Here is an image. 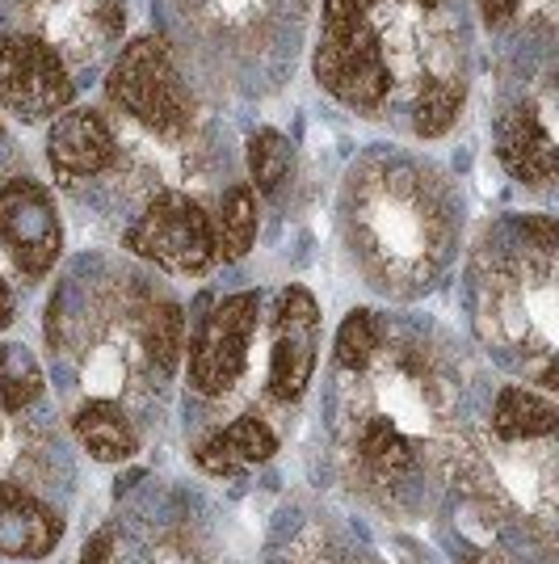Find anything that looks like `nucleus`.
Here are the masks:
<instances>
[{"mask_svg": "<svg viewBox=\"0 0 559 564\" xmlns=\"http://www.w3.org/2000/svg\"><path fill=\"white\" fill-rule=\"evenodd\" d=\"M59 540H64L59 514L51 506H43L39 497H30L25 489L0 480V556L43 561L47 552H55Z\"/></svg>", "mask_w": 559, "mask_h": 564, "instance_id": "nucleus-9", "label": "nucleus"}, {"mask_svg": "<svg viewBox=\"0 0 559 564\" xmlns=\"http://www.w3.org/2000/svg\"><path fill=\"white\" fill-rule=\"evenodd\" d=\"M256 240V194L249 182H240L223 194L219 203V219H215V245H219V258L240 261Z\"/></svg>", "mask_w": 559, "mask_h": 564, "instance_id": "nucleus-15", "label": "nucleus"}, {"mask_svg": "<svg viewBox=\"0 0 559 564\" xmlns=\"http://www.w3.org/2000/svg\"><path fill=\"white\" fill-rule=\"evenodd\" d=\"M72 430L76 438L85 443V451L101 459V464H118V459H131L140 451V438L127 422V413L118 409L114 400H89L76 409L72 417Z\"/></svg>", "mask_w": 559, "mask_h": 564, "instance_id": "nucleus-12", "label": "nucleus"}, {"mask_svg": "<svg viewBox=\"0 0 559 564\" xmlns=\"http://www.w3.org/2000/svg\"><path fill=\"white\" fill-rule=\"evenodd\" d=\"M353 451H358V459H362L366 468L383 471V476L417 468V447H413V438H404L399 425L387 422V417H366L362 430H358Z\"/></svg>", "mask_w": 559, "mask_h": 564, "instance_id": "nucleus-14", "label": "nucleus"}, {"mask_svg": "<svg viewBox=\"0 0 559 564\" xmlns=\"http://www.w3.org/2000/svg\"><path fill=\"white\" fill-rule=\"evenodd\" d=\"M291 169H295V148H291V140L282 131L265 127V131H256L253 140H249V177H253L256 194L274 198L286 186Z\"/></svg>", "mask_w": 559, "mask_h": 564, "instance_id": "nucleus-17", "label": "nucleus"}, {"mask_svg": "<svg viewBox=\"0 0 559 564\" xmlns=\"http://www.w3.org/2000/svg\"><path fill=\"white\" fill-rule=\"evenodd\" d=\"M420 9H438V4H442V0H417Z\"/></svg>", "mask_w": 559, "mask_h": 564, "instance_id": "nucleus-24", "label": "nucleus"}, {"mask_svg": "<svg viewBox=\"0 0 559 564\" xmlns=\"http://www.w3.org/2000/svg\"><path fill=\"white\" fill-rule=\"evenodd\" d=\"M467 85L454 76H434L420 85L417 101H413V131L420 140H438L454 127V118L463 110Z\"/></svg>", "mask_w": 559, "mask_h": 564, "instance_id": "nucleus-16", "label": "nucleus"}, {"mask_svg": "<svg viewBox=\"0 0 559 564\" xmlns=\"http://www.w3.org/2000/svg\"><path fill=\"white\" fill-rule=\"evenodd\" d=\"M379 350H383V325H379V316L366 312V307H353L350 316L341 321V329H337V367L366 371Z\"/></svg>", "mask_w": 559, "mask_h": 564, "instance_id": "nucleus-20", "label": "nucleus"}, {"mask_svg": "<svg viewBox=\"0 0 559 564\" xmlns=\"http://www.w3.org/2000/svg\"><path fill=\"white\" fill-rule=\"evenodd\" d=\"M256 312H261L256 291H240V295H228L223 304L210 307V316L198 325V337L189 341V388L194 392L223 397L240 383L244 367H249Z\"/></svg>", "mask_w": 559, "mask_h": 564, "instance_id": "nucleus-5", "label": "nucleus"}, {"mask_svg": "<svg viewBox=\"0 0 559 564\" xmlns=\"http://www.w3.org/2000/svg\"><path fill=\"white\" fill-rule=\"evenodd\" d=\"M47 161L59 182L97 177L118 161L114 131L97 110H64L47 131Z\"/></svg>", "mask_w": 559, "mask_h": 564, "instance_id": "nucleus-8", "label": "nucleus"}, {"mask_svg": "<svg viewBox=\"0 0 559 564\" xmlns=\"http://www.w3.org/2000/svg\"><path fill=\"white\" fill-rule=\"evenodd\" d=\"M72 85L64 55L39 34H0V106L22 122L64 115L72 106Z\"/></svg>", "mask_w": 559, "mask_h": 564, "instance_id": "nucleus-4", "label": "nucleus"}, {"mask_svg": "<svg viewBox=\"0 0 559 564\" xmlns=\"http://www.w3.org/2000/svg\"><path fill=\"white\" fill-rule=\"evenodd\" d=\"M127 249L143 261H156L168 274H207L219 261L215 219L189 194L164 189L127 232Z\"/></svg>", "mask_w": 559, "mask_h": 564, "instance_id": "nucleus-3", "label": "nucleus"}, {"mask_svg": "<svg viewBox=\"0 0 559 564\" xmlns=\"http://www.w3.org/2000/svg\"><path fill=\"white\" fill-rule=\"evenodd\" d=\"M110 561H114V527L97 531L94 540L85 543V556H80V564H110Z\"/></svg>", "mask_w": 559, "mask_h": 564, "instance_id": "nucleus-21", "label": "nucleus"}, {"mask_svg": "<svg viewBox=\"0 0 559 564\" xmlns=\"http://www.w3.org/2000/svg\"><path fill=\"white\" fill-rule=\"evenodd\" d=\"M316 80L350 110H379L392 94V64L383 55L374 0H325Z\"/></svg>", "mask_w": 559, "mask_h": 564, "instance_id": "nucleus-1", "label": "nucleus"}, {"mask_svg": "<svg viewBox=\"0 0 559 564\" xmlns=\"http://www.w3.org/2000/svg\"><path fill=\"white\" fill-rule=\"evenodd\" d=\"M501 165L526 186H547L556 177V140L535 106H517L501 127Z\"/></svg>", "mask_w": 559, "mask_h": 564, "instance_id": "nucleus-10", "label": "nucleus"}, {"mask_svg": "<svg viewBox=\"0 0 559 564\" xmlns=\"http://www.w3.org/2000/svg\"><path fill=\"white\" fill-rule=\"evenodd\" d=\"M274 451H278V434L261 422V417L244 413L232 425H223L210 438H202V447L194 451V459L210 476H232V471H244L253 468V464L274 459Z\"/></svg>", "mask_w": 559, "mask_h": 564, "instance_id": "nucleus-11", "label": "nucleus"}, {"mask_svg": "<svg viewBox=\"0 0 559 564\" xmlns=\"http://www.w3.org/2000/svg\"><path fill=\"white\" fill-rule=\"evenodd\" d=\"M0 249L30 279H43L59 261L64 228H59V212L43 182L13 177L0 186Z\"/></svg>", "mask_w": 559, "mask_h": 564, "instance_id": "nucleus-6", "label": "nucleus"}, {"mask_svg": "<svg viewBox=\"0 0 559 564\" xmlns=\"http://www.w3.org/2000/svg\"><path fill=\"white\" fill-rule=\"evenodd\" d=\"M320 358V307L307 286H286L274 312V346H270V397L291 404L304 397Z\"/></svg>", "mask_w": 559, "mask_h": 564, "instance_id": "nucleus-7", "label": "nucleus"}, {"mask_svg": "<svg viewBox=\"0 0 559 564\" xmlns=\"http://www.w3.org/2000/svg\"><path fill=\"white\" fill-rule=\"evenodd\" d=\"M517 4H522V0H480V13H484L489 25H505L513 13H517Z\"/></svg>", "mask_w": 559, "mask_h": 564, "instance_id": "nucleus-22", "label": "nucleus"}, {"mask_svg": "<svg viewBox=\"0 0 559 564\" xmlns=\"http://www.w3.org/2000/svg\"><path fill=\"white\" fill-rule=\"evenodd\" d=\"M140 337L147 358L168 376L177 367V358H182V346H186V316H182V307L168 304V300L152 304L140 325Z\"/></svg>", "mask_w": 559, "mask_h": 564, "instance_id": "nucleus-18", "label": "nucleus"}, {"mask_svg": "<svg viewBox=\"0 0 559 564\" xmlns=\"http://www.w3.org/2000/svg\"><path fill=\"white\" fill-rule=\"evenodd\" d=\"M556 404L526 388H501V397L492 404V430L501 443L547 438V434H556Z\"/></svg>", "mask_w": 559, "mask_h": 564, "instance_id": "nucleus-13", "label": "nucleus"}, {"mask_svg": "<svg viewBox=\"0 0 559 564\" xmlns=\"http://www.w3.org/2000/svg\"><path fill=\"white\" fill-rule=\"evenodd\" d=\"M9 325H13V291L0 279V329H9Z\"/></svg>", "mask_w": 559, "mask_h": 564, "instance_id": "nucleus-23", "label": "nucleus"}, {"mask_svg": "<svg viewBox=\"0 0 559 564\" xmlns=\"http://www.w3.org/2000/svg\"><path fill=\"white\" fill-rule=\"evenodd\" d=\"M43 397V367L25 346H0V409L22 413Z\"/></svg>", "mask_w": 559, "mask_h": 564, "instance_id": "nucleus-19", "label": "nucleus"}, {"mask_svg": "<svg viewBox=\"0 0 559 564\" xmlns=\"http://www.w3.org/2000/svg\"><path fill=\"white\" fill-rule=\"evenodd\" d=\"M106 94L122 115H131L156 135H182L194 118V97L161 39L127 43L110 68Z\"/></svg>", "mask_w": 559, "mask_h": 564, "instance_id": "nucleus-2", "label": "nucleus"}]
</instances>
